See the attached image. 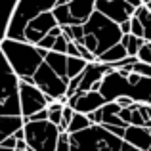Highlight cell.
Listing matches in <instances>:
<instances>
[{
    "instance_id": "40",
    "label": "cell",
    "mask_w": 151,
    "mask_h": 151,
    "mask_svg": "<svg viewBox=\"0 0 151 151\" xmlns=\"http://www.w3.org/2000/svg\"><path fill=\"white\" fill-rule=\"evenodd\" d=\"M0 151H12V149H4V147H0Z\"/></svg>"
},
{
    "instance_id": "12",
    "label": "cell",
    "mask_w": 151,
    "mask_h": 151,
    "mask_svg": "<svg viewBox=\"0 0 151 151\" xmlns=\"http://www.w3.org/2000/svg\"><path fill=\"white\" fill-rule=\"evenodd\" d=\"M67 105L81 115H88L96 109H101L105 105V100L101 98L100 92H75L73 96L67 100Z\"/></svg>"
},
{
    "instance_id": "44",
    "label": "cell",
    "mask_w": 151,
    "mask_h": 151,
    "mask_svg": "<svg viewBox=\"0 0 151 151\" xmlns=\"http://www.w3.org/2000/svg\"><path fill=\"white\" fill-rule=\"evenodd\" d=\"M142 2H144V0H142Z\"/></svg>"
},
{
    "instance_id": "14",
    "label": "cell",
    "mask_w": 151,
    "mask_h": 151,
    "mask_svg": "<svg viewBox=\"0 0 151 151\" xmlns=\"http://www.w3.org/2000/svg\"><path fill=\"white\" fill-rule=\"evenodd\" d=\"M67 8H69L73 25L82 27L90 19V15L96 12V0H71L67 2Z\"/></svg>"
},
{
    "instance_id": "15",
    "label": "cell",
    "mask_w": 151,
    "mask_h": 151,
    "mask_svg": "<svg viewBox=\"0 0 151 151\" xmlns=\"http://www.w3.org/2000/svg\"><path fill=\"white\" fill-rule=\"evenodd\" d=\"M122 142L140 151H147L151 145V136H149L147 128H144V126H126Z\"/></svg>"
},
{
    "instance_id": "34",
    "label": "cell",
    "mask_w": 151,
    "mask_h": 151,
    "mask_svg": "<svg viewBox=\"0 0 151 151\" xmlns=\"http://www.w3.org/2000/svg\"><path fill=\"white\" fill-rule=\"evenodd\" d=\"M0 147H4V149H12V151H14V149H15V138H14V136L6 138V140L0 144Z\"/></svg>"
},
{
    "instance_id": "36",
    "label": "cell",
    "mask_w": 151,
    "mask_h": 151,
    "mask_svg": "<svg viewBox=\"0 0 151 151\" xmlns=\"http://www.w3.org/2000/svg\"><path fill=\"white\" fill-rule=\"evenodd\" d=\"M126 4H128V6H132L134 10H136V8H140V6H144V2H142V0H124Z\"/></svg>"
},
{
    "instance_id": "18",
    "label": "cell",
    "mask_w": 151,
    "mask_h": 151,
    "mask_svg": "<svg viewBox=\"0 0 151 151\" xmlns=\"http://www.w3.org/2000/svg\"><path fill=\"white\" fill-rule=\"evenodd\" d=\"M23 128V117H0V144Z\"/></svg>"
},
{
    "instance_id": "4",
    "label": "cell",
    "mask_w": 151,
    "mask_h": 151,
    "mask_svg": "<svg viewBox=\"0 0 151 151\" xmlns=\"http://www.w3.org/2000/svg\"><path fill=\"white\" fill-rule=\"evenodd\" d=\"M122 140L115 138L101 126L92 124L88 130L69 136V151H121Z\"/></svg>"
},
{
    "instance_id": "13",
    "label": "cell",
    "mask_w": 151,
    "mask_h": 151,
    "mask_svg": "<svg viewBox=\"0 0 151 151\" xmlns=\"http://www.w3.org/2000/svg\"><path fill=\"white\" fill-rule=\"evenodd\" d=\"M107 73H111L109 65H103L100 61H92L86 65V69L81 73V84H78V92H90L94 82L101 81Z\"/></svg>"
},
{
    "instance_id": "1",
    "label": "cell",
    "mask_w": 151,
    "mask_h": 151,
    "mask_svg": "<svg viewBox=\"0 0 151 151\" xmlns=\"http://www.w3.org/2000/svg\"><path fill=\"white\" fill-rule=\"evenodd\" d=\"M100 94L105 103H111L117 98L126 96L134 103L151 105V78H142L134 73L121 75L117 71H111L101 78Z\"/></svg>"
},
{
    "instance_id": "24",
    "label": "cell",
    "mask_w": 151,
    "mask_h": 151,
    "mask_svg": "<svg viewBox=\"0 0 151 151\" xmlns=\"http://www.w3.org/2000/svg\"><path fill=\"white\" fill-rule=\"evenodd\" d=\"M52 15H54L55 23H58L59 27H69V25H73V19H71V14H69L67 4H59V6H55L54 10H52Z\"/></svg>"
},
{
    "instance_id": "16",
    "label": "cell",
    "mask_w": 151,
    "mask_h": 151,
    "mask_svg": "<svg viewBox=\"0 0 151 151\" xmlns=\"http://www.w3.org/2000/svg\"><path fill=\"white\" fill-rule=\"evenodd\" d=\"M44 63L58 75L59 78L67 81V55L55 54V52H48V55L44 58Z\"/></svg>"
},
{
    "instance_id": "7",
    "label": "cell",
    "mask_w": 151,
    "mask_h": 151,
    "mask_svg": "<svg viewBox=\"0 0 151 151\" xmlns=\"http://www.w3.org/2000/svg\"><path fill=\"white\" fill-rule=\"evenodd\" d=\"M23 132H25V144L27 149L33 151H55L58 145V126L52 122H23Z\"/></svg>"
},
{
    "instance_id": "45",
    "label": "cell",
    "mask_w": 151,
    "mask_h": 151,
    "mask_svg": "<svg viewBox=\"0 0 151 151\" xmlns=\"http://www.w3.org/2000/svg\"><path fill=\"white\" fill-rule=\"evenodd\" d=\"M25 151H27V149H25Z\"/></svg>"
},
{
    "instance_id": "26",
    "label": "cell",
    "mask_w": 151,
    "mask_h": 151,
    "mask_svg": "<svg viewBox=\"0 0 151 151\" xmlns=\"http://www.w3.org/2000/svg\"><path fill=\"white\" fill-rule=\"evenodd\" d=\"M61 35L67 42H81L84 33H82L81 25H69V27H61Z\"/></svg>"
},
{
    "instance_id": "3",
    "label": "cell",
    "mask_w": 151,
    "mask_h": 151,
    "mask_svg": "<svg viewBox=\"0 0 151 151\" xmlns=\"http://www.w3.org/2000/svg\"><path fill=\"white\" fill-rule=\"evenodd\" d=\"M58 2L59 0H17L15 10H14V14H12V19H10V23H8L6 38L21 42L23 29L27 27V23L33 21L38 15L52 12L58 6Z\"/></svg>"
},
{
    "instance_id": "30",
    "label": "cell",
    "mask_w": 151,
    "mask_h": 151,
    "mask_svg": "<svg viewBox=\"0 0 151 151\" xmlns=\"http://www.w3.org/2000/svg\"><path fill=\"white\" fill-rule=\"evenodd\" d=\"M67 44H69V42L65 40V38H63V35L61 37H58L54 40V46H52V50L50 52H55V54H63L65 55V52H67Z\"/></svg>"
},
{
    "instance_id": "35",
    "label": "cell",
    "mask_w": 151,
    "mask_h": 151,
    "mask_svg": "<svg viewBox=\"0 0 151 151\" xmlns=\"http://www.w3.org/2000/svg\"><path fill=\"white\" fill-rule=\"evenodd\" d=\"M119 29H121V35H130V19H128V21H124V23H121Z\"/></svg>"
},
{
    "instance_id": "2",
    "label": "cell",
    "mask_w": 151,
    "mask_h": 151,
    "mask_svg": "<svg viewBox=\"0 0 151 151\" xmlns=\"http://www.w3.org/2000/svg\"><path fill=\"white\" fill-rule=\"evenodd\" d=\"M0 52L8 61V65L12 67V71L15 73V77L27 84H35L33 75L37 73V69L42 65L44 58L48 55L46 50H40L33 44H27V42L10 40V38H4L0 42Z\"/></svg>"
},
{
    "instance_id": "5",
    "label": "cell",
    "mask_w": 151,
    "mask_h": 151,
    "mask_svg": "<svg viewBox=\"0 0 151 151\" xmlns=\"http://www.w3.org/2000/svg\"><path fill=\"white\" fill-rule=\"evenodd\" d=\"M0 117H21L19 78L0 52Z\"/></svg>"
},
{
    "instance_id": "32",
    "label": "cell",
    "mask_w": 151,
    "mask_h": 151,
    "mask_svg": "<svg viewBox=\"0 0 151 151\" xmlns=\"http://www.w3.org/2000/svg\"><path fill=\"white\" fill-rule=\"evenodd\" d=\"M55 151H69V134H67V132L59 134L58 145H55Z\"/></svg>"
},
{
    "instance_id": "42",
    "label": "cell",
    "mask_w": 151,
    "mask_h": 151,
    "mask_svg": "<svg viewBox=\"0 0 151 151\" xmlns=\"http://www.w3.org/2000/svg\"><path fill=\"white\" fill-rule=\"evenodd\" d=\"M147 151H151V145H149V149H147Z\"/></svg>"
},
{
    "instance_id": "21",
    "label": "cell",
    "mask_w": 151,
    "mask_h": 151,
    "mask_svg": "<svg viewBox=\"0 0 151 151\" xmlns=\"http://www.w3.org/2000/svg\"><path fill=\"white\" fill-rule=\"evenodd\" d=\"M134 17L140 21L144 29V42H151V12L145 6H140L134 10Z\"/></svg>"
},
{
    "instance_id": "33",
    "label": "cell",
    "mask_w": 151,
    "mask_h": 151,
    "mask_svg": "<svg viewBox=\"0 0 151 151\" xmlns=\"http://www.w3.org/2000/svg\"><path fill=\"white\" fill-rule=\"evenodd\" d=\"M113 103H117V107L119 109H128V107H132L134 105V101L130 100V98H126V96H121V98H117Z\"/></svg>"
},
{
    "instance_id": "38",
    "label": "cell",
    "mask_w": 151,
    "mask_h": 151,
    "mask_svg": "<svg viewBox=\"0 0 151 151\" xmlns=\"http://www.w3.org/2000/svg\"><path fill=\"white\" fill-rule=\"evenodd\" d=\"M121 151H140V149H136V147H132V145H128V144H124V142H122Z\"/></svg>"
},
{
    "instance_id": "11",
    "label": "cell",
    "mask_w": 151,
    "mask_h": 151,
    "mask_svg": "<svg viewBox=\"0 0 151 151\" xmlns=\"http://www.w3.org/2000/svg\"><path fill=\"white\" fill-rule=\"evenodd\" d=\"M96 12L117 25L128 21L134 15V8L128 6L124 0H96Z\"/></svg>"
},
{
    "instance_id": "22",
    "label": "cell",
    "mask_w": 151,
    "mask_h": 151,
    "mask_svg": "<svg viewBox=\"0 0 151 151\" xmlns=\"http://www.w3.org/2000/svg\"><path fill=\"white\" fill-rule=\"evenodd\" d=\"M121 44L124 46L126 50V55H130V58H136L138 50L144 46V38H138V37H132V35H122L121 38Z\"/></svg>"
},
{
    "instance_id": "31",
    "label": "cell",
    "mask_w": 151,
    "mask_h": 151,
    "mask_svg": "<svg viewBox=\"0 0 151 151\" xmlns=\"http://www.w3.org/2000/svg\"><path fill=\"white\" fill-rule=\"evenodd\" d=\"M130 35L132 37H138V38H144V29H142L140 21H138L136 17H130Z\"/></svg>"
},
{
    "instance_id": "20",
    "label": "cell",
    "mask_w": 151,
    "mask_h": 151,
    "mask_svg": "<svg viewBox=\"0 0 151 151\" xmlns=\"http://www.w3.org/2000/svg\"><path fill=\"white\" fill-rule=\"evenodd\" d=\"M124 58H126V50H124V46L119 42V44L111 46L109 50H105L96 61L103 63V65H113V63H119L121 59H124Z\"/></svg>"
},
{
    "instance_id": "41",
    "label": "cell",
    "mask_w": 151,
    "mask_h": 151,
    "mask_svg": "<svg viewBox=\"0 0 151 151\" xmlns=\"http://www.w3.org/2000/svg\"><path fill=\"white\" fill-rule=\"evenodd\" d=\"M147 132H149V136H151V128H147Z\"/></svg>"
},
{
    "instance_id": "8",
    "label": "cell",
    "mask_w": 151,
    "mask_h": 151,
    "mask_svg": "<svg viewBox=\"0 0 151 151\" xmlns=\"http://www.w3.org/2000/svg\"><path fill=\"white\" fill-rule=\"evenodd\" d=\"M33 82L50 101H58L61 96H65L67 81L59 78L44 61H42V65L37 69V73L33 75Z\"/></svg>"
},
{
    "instance_id": "23",
    "label": "cell",
    "mask_w": 151,
    "mask_h": 151,
    "mask_svg": "<svg viewBox=\"0 0 151 151\" xmlns=\"http://www.w3.org/2000/svg\"><path fill=\"white\" fill-rule=\"evenodd\" d=\"M90 121L86 119V115H81V113H75L73 115V119H71V122H69V126H67V134H78V132H82V130H88L90 128Z\"/></svg>"
},
{
    "instance_id": "9",
    "label": "cell",
    "mask_w": 151,
    "mask_h": 151,
    "mask_svg": "<svg viewBox=\"0 0 151 151\" xmlns=\"http://www.w3.org/2000/svg\"><path fill=\"white\" fill-rule=\"evenodd\" d=\"M48 103H50V100L35 84H27V82L19 81V109H21L23 122L31 115H35L37 111L46 109Z\"/></svg>"
},
{
    "instance_id": "27",
    "label": "cell",
    "mask_w": 151,
    "mask_h": 151,
    "mask_svg": "<svg viewBox=\"0 0 151 151\" xmlns=\"http://www.w3.org/2000/svg\"><path fill=\"white\" fill-rule=\"evenodd\" d=\"M46 111H48V122H52L54 126H59V122H61V111H63L61 103L50 101L48 107H46Z\"/></svg>"
},
{
    "instance_id": "28",
    "label": "cell",
    "mask_w": 151,
    "mask_h": 151,
    "mask_svg": "<svg viewBox=\"0 0 151 151\" xmlns=\"http://www.w3.org/2000/svg\"><path fill=\"white\" fill-rule=\"evenodd\" d=\"M136 59L140 63L151 65V42H144V46H142V48L138 50V54H136Z\"/></svg>"
},
{
    "instance_id": "39",
    "label": "cell",
    "mask_w": 151,
    "mask_h": 151,
    "mask_svg": "<svg viewBox=\"0 0 151 151\" xmlns=\"http://www.w3.org/2000/svg\"><path fill=\"white\" fill-rule=\"evenodd\" d=\"M144 6H145V8H147V10L151 12V2H149V4H144Z\"/></svg>"
},
{
    "instance_id": "6",
    "label": "cell",
    "mask_w": 151,
    "mask_h": 151,
    "mask_svg": "<svg viewBox=\"0 0 151 151\" xmlns=\"http://www.w3.org/2000/svg\"><path fill=\"white\" fill-rule=\"evenodd\" d=\"M82 33L84 35H92L98 42V50H96V59L100 58L105 50H109L111 46L119 44L122 38L121 29L117 23L109 21L107 17H103L100 12H94L90 15V19L82 25Z\"/></svg>"
},
{
    "instance_id": "43",
    "label": "cell",
    "mask_w": 151,
    "mask_h": 151,
    "mask_svg": "<svg viewBox=\"0 0 151 151\" xmlns=\"http://www.w3.org/2000/svg\"><path fill=\"white\" fill-rule=\"evenodd\" d=\"M27 151H33V149H27Z\"/></svg>"
},
{
    "instance_id": "25",
    "label": "cell",
    "mask_w": 151,
    "mask_h": 151,
    "mask_svg": "<svg viewBox=\"0 0 151 151\" xmlns=\"http://www.w3.org/2000/svg\"><path fill=\"white\" fill-rule=\"evenodd\" d=\"M86 65H88V63L81 58H67V82H69L71 78L78 77V75L86 69Z\"/></svg>"
},
{
    "instance_id": "29",
    "label": "cell",
    "mask_w": 151,
    "mask_h": 151,
    "mask_svg": "<svg viewBox=\"0 0 151 151\" xmlns=\"http://www.w3.org/2000/svg\"><path fill=\"white\" fill-rule=\"evenodd\" d=\"M132 73L138 75V77H142V78H151V65L136 61V63L132 65Z\"/></svg>"
},
{
    "instance_id": "10",
    "label": "cell",
    "mask_w": 151,
    "mask_h": 151,
    "mask_svg": "<svg viewBox=\"0 0 151 151\" xmlns=\"http://www.w3.org/2000/svg\"><path fill=\"white\" fill-rule=\"evenodd\" d=\"M54 27H58V23H55L54 15H52V12L48 14H42L38 15V17H35L33 21L27 23V27L23 29V37H21V42H27V44H37L40 38H44L46 35L50 33Z\"/></svg>"
},
{
    "instance_id": "17",
    "label": "cell",
    "mask_w": 151,
    "mask_h": 151,
    "mask_svg": "<svg viewBox=\"0 0 151 151\" xmlns=\"http://www.w3.org/2000/svg\"><path fill=\"white\" fill-rule=\"evenodd\" d=\"M119 107L117 103H105L101 107V124L100 126H121V128H126V124L119 119Z\"/></svg>"
},
{
    "instance_id": "37",
    "label": "cell",
    "mask_w": 151,
    "mask_h": 151,
    "mask_svg": "<svg viewBox=\"0 0 151 151\" xmlns=\"http://www.w3.org/2000/svg\"><path fill=\"white\" fill-rule=\"evenodd\" d=\"M14 138H15V142H19V140H25V132H23V128H19L17 132L14 134Z\"/></svg>"
},
{
    "instance_id": "19",
    "label": "cell",
    "mask_w": 151,
    "mask_h": 151,
    "mask_svg": "<svg viewBox=\"0 0 151 151\" xmlns=\"http://www.w3.org/2000/svg\"><path fill=\"white\" fill-rule=\"evenodd\" d=\"M15 4H17V0H0V42L6 38L8 23L15 10Z\"/></svg>"
}]
</instances>
